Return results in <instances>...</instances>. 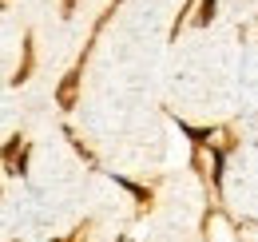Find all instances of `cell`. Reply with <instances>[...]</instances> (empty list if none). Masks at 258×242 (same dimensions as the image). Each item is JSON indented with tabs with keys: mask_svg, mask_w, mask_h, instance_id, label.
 Instances as JSON below:
<instances>
[{
	"mask_svg": "<svg viewBox=\"0 0 258 242\" xmlns=\"http://www.w3.org/2000/svg\"><path fill=\"white\" fill-rule=\"evenodd\" d=\"M215 12H219V0H203V4H199V24H211Z\"/></svg>",
	"mask_w": 258,
	"mask_h": 242,
	"instance_id": "277c9868",
	"label": "cell"
},
{
	"mask_svg": "<svg viewBox=\"0 0 258 242\" xmlns=\"http://www.w3.org/2000/svg\"><path fill=\"white\" fill-rule=\"evenodd\" d=\"M28 72H32V40H24V64L16 68V76H12V84H24V80H28Z\"/></svg>",
	"mask_w": 258,
	"mask_h": 242,
	"instance_id": "3957f363",
	"label": "cell"
},
{
	"mask_svg": "<svg viewBox=\"0 0 258 242\" xmlns=\"http://www.w3.org/2000/svg\"><path fill=\"white\" fill-rule=\"evenodd\" d=\"M179 131H183V135H191L199 147H207V143L215 139V131H211V127H191V123H179Z\"/></svg>",
	"mask_w": 258,
	"mask_h": 242,
	"instance_id": "6da1fadb",
	"label": "cell"
},
{
	"mask_svg": "<svg viewBox=\"0 0 258 242\" xmlns=\"http://www.w3.org/2000/svg\"><path fill=\"white\" fill-rule=\"evenodd\" d=\"M76 84H80V72H72L64 84H60V103H64V107H72V103H76Z\"/></svg>",
	"mask_w": 258,
	"mask_h": 242,
	"instance_id": "7a4b0ae2",
	"label": "cell"
},
{
	"mask_svg": "<svg viewBox=\"0 0 258 242\" xmlns=\"http://www.w3.org/2000/svg\"><path fill=\"white\" fill-rule=\"evenodd\" d=\"M76 12V0H64V16H72Z\"/></svg>",
	"mask_w": 258,
	"mask_h": 242,
	"instance_id": "5b68a950",
	"label": "cell"
}]
</instances>
